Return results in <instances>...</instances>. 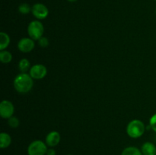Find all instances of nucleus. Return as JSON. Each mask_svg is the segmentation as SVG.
<instances>
[{"instance_id": "1", "label": "nucleus", "mask_w": 156, "mask_h": 155, "mask_svg": "<svg viewBox=\"0 0 156 155\" xmlns=\"http://www.w3.org/2000/svg\"><path fill=\"white\" fill-rule=\"evenodd\" d=\"M33 78L30 74L21 73L15 77L14 80V87L17 92L20 94H27L33 88Z\"/></svg>"}, {"instance_id": "2", "label": "nucleus", "mask_w": 156, "mask_h": 155, "mask_svg": "<svg viewBox=\"0 0 156 155\" xmlns=\"http://www.w3.org/2000/svg\"><path fill=\"white\" fill-rule=\"evenodd\" d=\"M146 126L144 123L139 119H134L129 122L126 126V133L130 138H138L144 134Z\"/></svg>"}, {"instance_id": "3", "label": "nucleus", "mask_w": 156, "mask_h": 155, "mask_svg": "<svg viewBox=\"0 0 156 155\" xmlns=\"http://www.w3.org/2000/svg\"><path fill=\"white\" fill-rule=\"evenodd\" d=\"M44 32V25L39 21H31L27 27V33L29 36L34 40H38L40 38L42 37Z\"/></svg>"}, {"instance_id": "4", "label": "nucleus", "mask_w": 156, "mask_h": 155, "mask_svg": "<svg viewBox=\"0 0 156 155\" xmlns=\"http://www.w3.org/2000/svg\"><path fill=\"white\" fill-rule=\"evenodd\" d=\"M47 144L41 140H36L29 144L27 147L28 155H45L47 152Z\"/></svg>"}, {"instance_id": "5", "label": "nucleus", "mask_w": 156, "mask_h": 155, "mask_svg": "<svg viewBox=\"0 0 156 155\" xmlns=\"http://www.w3.org/2000/svg\"><path fill=\"white\" fill-rule=\"evenodd\" d=\"M14 112H15V107L12 104V102L9 100H4L0 103V115L3 119L11 118L13 116Z\"/></svg>"}, {"instance_id": "6", "label": "nucleus", "mask_w": 156, "mask_h": 155, "mask_svg": "<svg viewBox=\"0 0 156 155\" xmlns=\"http://www.w3.org/2000/svg\"><path fill=\"white\" fill-rule=\"evenodd\" d=\"M29 74L31 76L33 79H37V80H41L43 79L47 74V69L44 65L41 64H37V65H33L30 68Z\"/></svg>"}, {"instance_id": "7", "label": "nucleus", "mask_w": 156, "mask_h": 155, "mask_svg": "<svg viewBox=\"0 0 156 155\" xmlns=\"http://www.w3.org/2000/svg\"><path fill=\"white\" fill-rule=\"evenodd\" d=\"M34 16L37 19H45L49 14V10L46 5L42 3H37L34 5L31 10Z\"/></svg>"}, {"instance_id": "8", "label": "nucleus", "mask_w": 156, "mask_h": 155, "mask_svg": "<svg viewBox=\"0 0 156 155\" xmlns=\"http://www.w3.org/2000/svg\"><path fill=\"white\" fill-rule=\"evenodd\" d=\"M35 46V43L31 38L24 37L19 40L18 43V48L22 53H30L34 50Z\"/></svg>"}, {"instance_id": "9", "label": "nucleus", "mask_w": 156, "mask_h": 155, "mask_svg": "<svg viewBox=\"0 0 156 155\" xmlns=\"http://www.w3.org/2000/svg\"><path fill=\"white\" fill-rule=\"evenodd\" d=\"M61 140L60 134L56 131L50 132L46 137V144L49 147H55L59 143Z\"/></svg>"}, {"instance_id": "10", "label": "nucleus", "mask_w": 156, "mask_h": 155, "mask_svg": "<svg viewBox=\"0 0 156 155\" xmlns=\"http://www.w3.org/2000/svg\"><path fill=\"white\" fill-rule=\"evenodd\" d=\"M141 151L143 155H156V147L152 142H145L143 144Z\"/></svg>"}, {"instance_id": "11", "label": "nucleus", "mask_w": 156, "mask_h": 155, "mask_svg": "<svg viewBox=\"0 0 156 155\" xmlns=\"http://www.w3.org/2000/svg\"><path fill=\"white\" fill-rule=\"evenodd\" d=\"M12 143V138L9 134L5 132H2L0 134V147L1 148H6L9 147Z\"/></svg>"}, {"instance_id": "12", "label": "nucleus", "mask_w": 156, "mask_h": 155, "mask_svg": "<svg viewBox=\"0 0 156 155\" xmlns=\"http://www.w3.org/2000/svg\"><path fill=\"white\" fill-rule=\"evenodd\" d=\"M10 43V37L5 32L0 33V50H5Z\"/></svg>"}, {"instance_id": "13", "label": "nucleus", "mask_w": 156, "mask_h": 155, "mask_svg": "<svg viewBox=\"0 0 156 155\" xmlns=\"http://www.w3.org/2000/svg\"><path fill=\"white\" fill-rule=\"evenodd\" d=\"M30 62L27 59H21L18 62V68L21 73H26L30 69Z\"/></svg>"}, {"instance_id": "14", "label": "nucleus", "mask_w": 156, "mask_h": 155, "mask_svg": "<svg viewBox=\"0 0 156 155\" xmlns=\"http://www.w3.org/2000/svg\"><path fill=\"white\" fill-rule=\"evenodd\" d=\"M121 155H143L141 150L136 147H126L122 151Z\"/></svg>"}, {"instance_id": "15", "label": "nucleus", "mask_w": 156, "mask_h": 155, "mask_svg": "<svg viewBox=\"0 0 156 155\" xmlns=\"http://www.w3.org/2000/svg\"><path fill=\"white\" fill-rule=\"evenodd\" d=\"M0 60L2 63H9L12 60V55L7 50H1L0 52Z\"/></svg>"}, {"instance_id": "16", "label": "nucleus", "mask_w": 156, "mask_h": 155, "mask_svg": "<svg viewBox=\"0 0 156 155\" xmlns=\"http://www.w3.org/2000/svg\"><path fill=\"white\" fill-rule=\"evenodd\" d=\"M32 8H30V6L27 3H23V4L20 5V6L18 7V11H19L20 13L23 14V15L29 14Z\"/></svg>"}, {"instance_id": "17", "label": "nucleus", "mask_w": 156, "mask_h": 155, "mask_svg": "<svg viewBox=\"0 0 156 155\" xmlns=\"http://www.w3.org/2000/svg\"><path fill=\"white\" fill-rule=\"evenodd\" d=\"M8 124L12 129H16L19 126V119L17 117L12 116L8 120Z\"/></svg>"}, {"instance_id": "18", "label": "nucleus", "mask_w": 156, "mask_h": 155, "mask_svg": "<svg viewBox=\"0 0 156 155\" xmlns=\"http://www.w3.org/2000/svg\"><path fill=\"white\" fill-rule=\"evenodd\" d=\"M38 44H39L40 46L43 47V48H46L49 45V40L45 36H42V37L38 40Z\"/></svg>"}, {"instance_id": "19", "label": "nucleus", "mask_w": 156, "mask_h": 155, "mask_svg": "<svg viewBox=\"0 0 156 155\" xmlns=\"http://www.w3.org/2000/svg\"><path fill=\"white\" fill-rule=\"evenodd\" d=\"M149 126H150L151 129L156 132V113L154 114L149 120Z\"/></svg>"}, {"instance_id": "20", "label": "nucleus", "mask_w": 156, "mask_h": 155, "mask_svg": "<svg viewBox=\"0 0 156 155\" xmlns=\"http://www.w3.org/2000/svg\"><path fill=\"white\" fill-rule=\"evenodd\" d=\"M47 155H56V151L53 148H50L47 150Z\"/></svg>"}, {"instance_id": "21", "label": "nucleus", "mask_w": 156, "mask_h": 155, "mask_svg": "<svg viewBox=\"0 0 156 155\" xmlns=\"http://www.w3.org/2000/svg\"><path fill=\"white\" fill-rule=\"evenodd\" d=\"M69 2H76L77 0H68Z\"/></svg>"}, {"instance_id": "22", "label": "nucleus", "mask_w": 156, "mask_h": 155, "mask_svg": "<svg viewBox=\"0 0 156 155\" xmlns=\"http://www.w3.org/2000/svg\"><path fill=\"white\" fill-rule=\"evenodd\" d=\"M68 155H72V154H68Z\"/></svg>"}, {"instance_id": "23", "label": "nucleus", "mask_w": 156, "mask_h": 155, "mask_svg": "<svg viewBox=\"0 0 156 155\" xmlns=\"http://www.w3.org/2000/svg\"><path fill=\"white\" fill-rule=\"evenodd\" d=\"M155 12H156V9H155Z\"/></svg>"}, {"instance_id": "24", "label": "nucleus", "mask_w": 156, "mask_h": 155, "mask_svg": "<svg viewBox=\"0 0 156 155\" xmlns=\"http://www.w3.org/2000/svg\"><path fill=\"white\" fill-rule=\"evenodd\" d=\"M155 1H156V0H155Z\"/></svg>"}]
</instances>
